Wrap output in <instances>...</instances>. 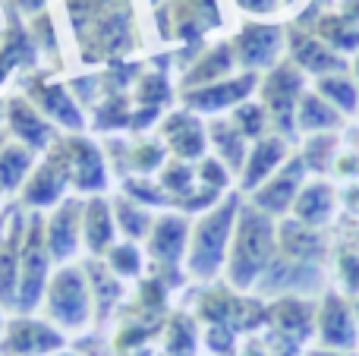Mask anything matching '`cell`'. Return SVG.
Listing matches in <instances>:
<instances>
[{"instance_id": "obj_46", "label": "cell", "mask_w": 359, "mask_h": 356, "mask_svg": "<svg viewBox=\"0 0 359 356\" xmlns=\"http://www.w3.org/2000/svg\"><path fill=\"white\" fill-rule=\"evenodd\" d=\"M246 356H265V353H262L259 347H249V353H246Z\"/></svg>"}, {"instance_id": "obj_26", "label": "cell", "mask_w": 359, "mask_h": 356, "mask_svg": "<svg viewBox=\"0 0 359 356\" xmlns=\"http://www.w3.org/2000/svg\"><path fill=\"white\" fill-rule=\"evenodd\" d=\"M69 158H73V167H76V186L79 189H101L104 186L98 149H92L88 142H76V145H69Z\"/></svg>"}, {"instance_id": "obj_18", "label": "cell", "mask_w": 359, "mask_h": 356, "mask_svg": "<svg viewBox=\"0 0 359 356\" xmlns=\"http://www.w3.org/2000/svg\"><path fill=\"white\" fill-rule=\"evenodd\" d=\"M341 117L344 114L334 104H328L318 92H303V98L297 104V130H303L306 136H312V132H337Z\"/></svg>"}, {"instance_id": "obj_31", "label": "cell", "mask_w": 359, "mask_h": 356, "mask_svg": "<svg viewBox=\"0 0 359 356\" xmlns=\"http://www.w3.org/2000/svg\"><path fill=\"white\" fill-rule=\"evenodd\" d=\"M41 104H44V111H48L50 117L60 120L63 126H73V130H79V126H82L79 111L73 107V98H67V92H63V88H57V85L44 88V92H41Z\"/></svg>"}, {"instance_id": "obj_1", "label": "cell", "mask_w": 359, "mask_h": 356, "mask_svg": "<svg viewBox=\"0 0 359 356\" xmlns=\"http://www.w3.org/2000/svg\"><path fill=\"white\" fill-rule=\"evenodd\" d=\"M278 252V227L271 214L259 212L255 205L240 208L227 252V278L236 290H249L262 281L268 265Z\"/></svg>"}, {"instance_id": "obj_40", "label": "cell", "mask_w": 359, "mask_h": 356, "mask_svg": "<svg viewBox=\"0 0 359 356\" xmlns=\"http://www.w3.org/2000/svg\"><path fill=\"white\" fill-rule=\"evenodd\" d=\"M334 177H344V180H353V177H359V151H341V155H337Z\"/></svg>"}, {"instance_id": "obj_43", "label": "cell", "mask_w": 359, "mask_h": 356, "mask_svg": "<svg viewBox=\"0 0 359 356\" xmlns=\"http://www.w3.org/2000/svg\"><path fill=\"white\" fill-rule=\"evenodd\" d=\"M13 4H16L22 13H29V16H38V13H44L48 0H13Z\"/></svg>"}, {"instance_id": "obj_34", "label": "cell", "mask_w": 359, "mask_h": 356, "mask_svg": "<svg viewBox=\"0 0 359 356\" xmlns=\"http://www.w3.org/2000/svg\"><path fill=\"white\" fill-rule=\"evenodd\" d=\"M117 212H120V227H123L133 240L149 237V231H151V218H149V214L139 212V208H133L130 202H120Z\"/></svg>"}, {"instance_id": "obj_4", "label": "cell", "mask_w": 359, "mask_h": 356, "mask_svg": "<svg viewBox=\"0 0 359 356\" xmlns=\"http://www.w3.org/2000/svg\"><path fill=\"white\" fill-rule=\"evenodd\" d=\"M44 306L54 325L60 328H82L92 313V296H88V284L79 268H60L48 281L44 290Z\"/></svg>"}, {"instance_id": "obj_13", "label": "cell", "mask_w": 359, "mask_h": 356, "mask_svg": "<svg viewBox=\"0 0 359 356\" xmlns=\"http://www.w3.org/2000/svg\"><path fill=\"white\" fill-rule=\"evenodd\" d=\"M337 212V189L328 180H312L293 202V218L309 227H325Z\"/></svg>"}, {"instance_id": "obj_47", "label": "cell", "mask_w": 359, "mask_h": 356, "mask_svg": "<svg viewBox=\"0 0 359 356\" xmlns=\"http://www.w3.org/2000/svg\"><path fill=\"white\" fill-rule=\"evenodd\" d=\"M356 322H359V303H356Z\"/></svg>"}, {"instance_id": "obj_35", "label": "cell", "mask_w": 359, "mask_h": 356, "mask_svg": "<svg viewBox=\"0 0 359 356\" xmlns=\"http://www.w3.org/2000/svg\"><path fill=\"white\" fill-rule=\"evenodd\" d=\"M198 180H202L205 186H211V189L221 193V189L230 183V174H227V167H224L221 161L211 158V161H202V167H198Z\"/></svg>"}, {"instance_id": "obj_14", "label": "cell", "mask_w": 359, "mask_h": 356, "mask_svg": "<svg viewBox=\"0 0 359 356\" xmlns=\"http://www.w3.org/2000/svg\"><path fill=\"white\" fill-rule=\"evenodd\" d=\"M278 249L284 252V259H293V262H303V265H316L325 256V243L318 237V227H309L297 218L284 221L278 227Z\"/></svg>"}, {"instance_id": "obj_9", "label": "cell", "mask_w": 359, "mask_h": 356, "mask_svg": "<svg viewBox=\"0 0 359 356\" xmlns=\"http://www.w3.org/2000/svg\"><path fill=\"white\" fill-rule=\"evenodd\" d=\"M316 325L325 350H356L359 347V322L341 294H325Z\"/></svg>"}, {"instance_id": "obj_22", "label": "cell", "mask_w": 359, "mask_h": 356, "mask_svg": "<svg viewBox=\"0 0 359 356\" xmlns=\"http://www.w3.org/2000/svg\"><path fill=\"white\" fill-rule=\"evenodd\" d=\"M233 63H236L233 44H215V48L192 67V73L186 76V85H196L198 82V88H202V85H211V82H221L224 76L230 73Z\"/></svg>"}, {"instance_id": "obj_15", "label": "cell", "mask_w": 359, "mask_h": 356, "mask_svg": "<svg viewBox=\"0 0 359 356\" xmlns=\"http://www.w3.org/2000/svg\"><path fill=\"white\" fill-rule=\"evenodd\" d=\"M271 322L278 325L280 338L290 341V344H303L312 334V325H316V309L309 306L299 296H284L280 303L271 306Z\"/></svg>"}, {"instance_id": "obj_16", "label": "cell", "mask_w": 359, "mask_h": 356, "mask_svg": "<svg viewBox=\"0 0 359 356\" xmlns=\"http://www.w3.org/2000/svg\"><path fill=\"white\" fill-rule=\"evenodd\" d=\"M186 240H189V227L183 218H168L151 224V240H149V252L158 259L161 265H177L186 252Z\"/></svg>"}, {"instance_id": "obj_7", "label": "cell", "mask_w": 359, "mask_h": 356, "mask_svg": "<svg viewBox=\"0 0 359 356\" xmlns=\"http://www.w3.org/2000/svg\"><path fill=\"white\" fill-rule=\"evenodd\" d=\"M306 174H309V167L303 164V158L290 155L284 167H280L274 177H268V180L252 193V205L259 208V212L271 214V218L293 212V202H297L299 189L306 186Z\"/></svg>"}, {"instance_id": "obj_42", "label": "cell", "mask_w": 359, "mask_h": 356, "mask_svg": "<svg viewBox=\"0 0 359 356\" xmlns=\"http://www.w3.org/2000/svg\"><path fill=\"white\" fill-rule=\"evenodd\" d=\"M130 193L133 196H139V202H151V205H158V202H168L158 189H151V186H139V183H130Z\"/></svg>"}, {"instance_id": "obj_36", "label": "cell", "mask_w": 359, "mask_h": 356, "mask_svg": "<svg viewBox=\"0 0 359 356\" xmlns=\"http://www.w3.org/2000/svg\"><path fill=\"white\" fill-rule=\"evenodd\" d=\"M208 347L215 353H230V350H233V328L224 325V322L211 325L208 328Z\"/></svg>"}, {"instance_id": "obj_6", "label": "cell", "mask_w": 359, "mask_h": 356, "mask_svg": "<svg viewBox=\"0 0 359 356\" xmlns=\"http://www.w3.org/2000/svg\"><path fill=\"white\" fill-rule=\"evenodd\" d=\"M35 221V231H32L29 243H25L22 256H19V287H16V309L22 315H29L38 303L44 300V290H48V268H50V252L48 243H41V233H38Z\"/></svg>"}, {"instance_id": "obj_48", "label": "cell", "mask_w": 359, "mask_h": 356, "mask_svg": "<svg viewBox=\"0 0 359 356\" xmlns=\"http://www.w3.org/2000/svg\"><path fill=\"white\" fill-rule=\"evenodd\" d=\"M0 331H4V322H0Z\"/></svg>"}, {"instance_id": "obj_20", "label": "cell", "mask_w": 359, "mask_h": 356, "mask_svg": "<svg viewBox=\"0 0 359 356\" xmlns=\"http://www.w3.org/2000/svg\"><path fill=\"white\" fill-rule=\"evenodd\" d=\"M316 92L322 95L328 104H334L344 117H353L359 114V82L347 73H331L316 79Z\"/></svg>"}, {"instance_id": "obj_17", "label": "cell", "mask_w": 359, "mask_h": 356, "mask_svg": "<svg viewBox=\"0 0 359 356\" xmlns=\"http://www.w3.org/2000/svg\"><path fill=\"white\" fill-rule=\"evenodd\" d=\"M316 35L322 41H328L337 54H359V22L350 16H344L341 10H325L322 16L316 19Z\"/></svg>"}, {"instance_id": "obj_10", "label": "cell", "mask_w": 359, "mask_h": 356, "mask_svg": "<svg viewBox=\"0 0 359 356\" xmlns=\"http://www.w3.org/2000/svg\"><path fill=\"white\" fill-rule=\"evenodd\" d=\"M63 347V334L57 331L48 322H35V319H16L10 322L4 334L0 353L6 356H41V353H54Z\"/></svg>"}, {"instance_id": "obj_38", "label": "cell", "mask_w": 359, "mask_h": 356, "mask_svg": "<svg viewBox=\"0 0 359 356\" xmlns=\"http://www.w3.org/2000/svg\"><path fill=\"white\" fill-rule=\"evenodd\" d=\"M236 6H240L246 16H274V13L284 6V0H233Z\"/></svg>"}, {"instance_id": "obj_41", "label": "cell", "mask_w": 359, "mask_h": 356, "mask_svg": "<svg viewBox=\"0 0 359 356\" xmlns=\"http://www.w3.org/2000/svg\"><path fill=\"white\" fill-rule=\"evenodd\" d=\"M164 183H168V186H174L177 193H186V186L192 183V170L183 167V164H170V167H168V177H164Z\"/></svg>"}, {"instance_id": "obj_21", "label": "cell", "mask_w": 359, "mask_h": 356, "mask_svg": "<svg viewBox=\"0 0 359 356\" xmlns=\"http://www.w3.org/2000/svg\"><path fill=\"white\" fill-rule=\"evenodd\" d=\"M208 136L215 142L221 161H227V167L240 170L246 164V136L233 126V120H211Z\"/></svg>"}, {"instance_id": "obj_33", "label": "cell", "mask_w": 359, "mask_h": 356, "mask_svg": "<svg viewBox=\"0 0 359 356\" xmlns=\"http://www.w3.org/2000/svg\"><path fill=\"white\" fill-rule=\"evenodd\" d=\"M111 271L117 278H136L142 271V256L136 246H114L111 249Z\"/></svg>"}, {"instance_id": "obj_5", "label": "cell", "mask_w": 359, "mask_h": 356, "mask_svg": "<svg viewBox=\"0 0 359 356\" xmlns=\"http://www.w3.org/2000/svg\"><path fill=\"white\" fill-rule=\"evenodd\" d=\"M287 44V29L280 22H243L233 38V57L246 67V73L271 69L280 63Z\"/></svg>"}, {"instance_id": "obj_24", "label": "cell", "mask_w": 359, "mask_h": 356, "mask_svg": "<svg viewBox=\"0 0 359 356\" xmlns=\"http://www.w3.org/2000/svg\"><path fill=\"white\" fill-rule=\"evenodd\" d=\"M168 136L170 142H174V151L183 158H198L205 151V132L202 126H198L196 117H189V114H177V117L168 120Z\"/></svg>"}, {"instance_id": "obj_39", "label": "cell", "mask_w": 359, "mask_h": 356, "mask_svg": "<svg viewBox=\"0 0 359 356\" xmlns=\"http://www.w3.org/2000/svg\"><path fill=\"white\" fill-rule=\"evenodd\" d=\"M205 25H217L221 22V10H217V0H183Z\"/></svg>"}, {"instance_id": "obj_29", "label": "cell", "mask_w": 359, "mask_h": 356, "mask_svg": "<svg viewBox=\"0 0 359 356\" xmlns=\"http://www.w3.org/2000/svg\"><path fill=\"white\" fill-rule=\"evenodd\" d=\"M63 193V177L57 167H41L38 170V177L29 183V189H25V199L32 202V205H54L57 199H60Z\"/></svg>"}, {"instance_id": "obj_11", "label": "cell", "mask_w": 359, "mask_h": 356, "mask_svg": "<svg viewBox=\"0 0 359 356\" xmlns=\"http://www.w3.org/2000/svg\"><path fill=\"white\" fill-rule=\"evenodd\" d=\"M255 85H259V73H243L227 82H211V85L192 88V92L186 95V104H189L192 111L217 114V111H227V107H236V104H243V101H249Z\"/></svg>"}, {"instance_id": "obj_27", "label": "cell", "mask_w": 359, "mask_h": 356, "mask_svg": "<svg viewBox=\"0 0 359 356\" xmlns=\"http://www.w3.org/2000/svg\"><path fill=\"white\" fill-rule=\"evenodd\" d=\"M10 123L29 145H44L50 139L48 123H41V117H35L32 107H25L22 101H13L10 104Z\"/></svg>"}, {"instance_id": "obj_32", "label": "cell", "mask_w": 359, "mask_h": 356, "mask_svg": "<svg viewBox=\"0 0 359 356\" xmlns=\"http://www.w3.org/2000/svg\"><path fill=\"white\" fill-rule=\"evenodd\" d=\"M16 287H19V256L4 246L0 249V303L16 306Z\"/></svg>"}, {"instance_id": "obj_19", "label": "cell", "mask_w": 359, "mask_h": 356, "mask_svg": "<svg viewBox=\"0 0 359 356\" xmlns=\"http://www.w3.org/2000/svg\"><path fill=\"white\" fill-rule=\"evenodd\" d=\"M44 243H48L50 259H60V262L76 252V243H79V208H76V202L73 205H63L50 218Z\"/></svg>"}, {"instance_id": "obj_37", "label": "cell", "mask_w": 359, "mask_h": 356, "mask_svg": "<svg viewBox=\"0 0 359 356\" xmlns=\"http://www.w3.org/2000/svg\"><path fill=\"white\" fill-rule=\"evenodd\" d=\"M341 281L350 294H359V256L356 252H344L341 256Z\"/></svg>"}, {"instance_id": "obj_2", "label": "cell", "mask_w": 359, "mask_h": 356, "mask_svg": "<svg viewBox=\"0 0 359 356\" xmlns=\"http://www.w3.org/2000/svg\"><path fill=\"white\" fill-rule=\"evenodd\" d=\"M240 208H243L240 196H227L221 205H215L196 224L192 243H189V271L196 278L208 281V278H215L227 265V252H230V240H233Z\"/></svg>"}, {"instance_id": "obj_44", "label": "cell", "mask_w": 359, "mask_h": 356, "mask_svg": "<svg viewBox=\"0 0 359 356\" xmlns=\"http://www.w3.org/2000/svg\"><path fill=\"white\" fill-rule=\"evenodd\" d=\"M309 356H356L353 350H312Z\"/></svg>"}, {"instance_id": "obj_30", "label": "cell", "mask_w": 359, "mask_h": 356, "mask_svg": "<svg viewBox=\"0 0 359 356\" xmlns=\"http://www.w3.org/2000/svg\"><path fill=\"white\" fill-rule=\"evenodd\" d=\"M32 164V155L25 149H19V145H13V149H4L0 151V186L4 189H13L22 183L25 170H29Z\"/></svg>"}, {"instance_id": "obj_12", "label": "cell", "mask_w": 359, "mask_h": 356, "mask_svg": "<svg viewBox=\"0 0 359 356\" xmlns=\"http://www.w3.org/2000/svg\"><path fill=\"white\" fill-rule=\"evenodd\" d=\"M290 158V139L284 136H265L249 149L246 164H243V177H240V186L243 189H259L268 177H274L280 167L287 164Z\"/></svg>"}, {"instance_id": "obj_8", "label": "cell", "mask_w": 359, "mask_h": 356, "mask_svg": "<svg viewBox=\"0 0 359 356\" xmlns=\"http://www.w3.org/2000/svg\"><path fill=\"white\" fill-rule=\"evenodd\" d=\"M287 48H290V60L297 63L306 76H312V79H322V76H331V73H347L344 54H337L328 41L312 35L309 29L290 25V29H287Z\"/></svg>"}, {"instance_id": "obj_23", "label": "cell", "mask_w": 359, "mask_h": 356, "mask_svg": "<svg viewBox=\"0 0 359 356\" xmlns=\"http://www.w3.org/2000/svg\"><path fill=\"white\" fill-rule=\"evenodd\" d=\"M337 149H341V136H337V132H312V136L306 139L299 158H303V164L309 170H316V174H331L337 155H341Z\"/></svg>"}, {"instance_id": "obj_25", "label": "cell", "mask_w": 359, "mask_h": 356, "mask_svg": "<svg viewBox=\"0 0 359 356\" xmlns=\"http://www.w3.org/2000/svg\"><path fill=\"white\" fill-rule=\"evenodd\" d=\"M82 231H86V243L92 252H104L114 240V221L104 202H88L86 218H82Z\"/></svg>"}, {"instance_id": "obj_28", "label": "cell", "mask_w": 359, "mask_h": 356, "mask_svg": "<svg viewBox=\"0 0 359 356\" xmlns=\"http://www.w3.org/2000/svg\"><path fill=\"white\" fill-rule=\"evenodd\" d=\"M268 111L262 107V101H243V104L233 107V126L243 132L246 139H265V130H268Z\"/></svg>"}, {"instance_id": "obj_45", "label": "cell", "mask_w": 359, "mask_h": 356, "mask_svg": "<svg viewBox=\"0 0 359 356\" xmlns=\"http://www.w3.org/2000/svg\"><path fill=\"white\" fill-rule=\"evenodd\" d=\"M353 79H356V82H359V54H356V57H353Z\"/></svg>"}, {"instance_id": "obj_3", "label": "cell", "mask_w": 359, "mask_h": 356, "mask_svg": "<svg viewBox=\"0 0 359 356\" xmlns=\"http://www.w3.org/2000/svg\"><path fill=\"white\" fill-rule=\"evenodd\" d=\"M306 92V73L293 60H280L271 67V73L259 82L262 107L268 111V120L274 123L278 136H297V104Z\"/></svg>"}]
</instances>
